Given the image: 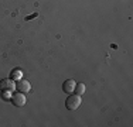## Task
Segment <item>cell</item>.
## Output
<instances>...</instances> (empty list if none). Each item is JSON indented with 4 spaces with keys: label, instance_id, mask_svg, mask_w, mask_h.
<instances>
[{
    "label": "cell",
    "instance_id": "cell-2",
    "mask_svg": "<svg viewBox=\"0 0 133 127\" xmlns=\"http://www.w3.org/2000/svg\"><path fill=\"white\" fill-rule=\"evenodd\" d=\"M10 100H11V103H13L14 106H17V107H23L24 104H26V102H27L23 92H16V93H13Z\"/></svg>",
    "mask_w": 133,
    "mask_h": 127
},
{
    "label": "cell",
    "instance_id": "cell-1",
    "mask_svg": "<svg viewBox=\"0 0 133 127\" xmlns=\"http://www.w3.org/2000/svg\"><path fill=\"white\" fill-rule=\"evenodd\" d=\"M81 103H82V99H81V96L79 95H71V96H68V99L65 100V107L68 110H77L78 107L81 106Z\"/></svg>",
    "mask_w": 133,
    "mask_h": 127
},
{
    "label": "cell",
    "instance_id": "cell-3",
    "mask_svg": "<svg viewBox=\"0 0 133 127\" xmlns=\"http://www.w3.org/2000/svg\"><path fill=\"white\" fill-rule=\"evenodd\" d=\"M14 89H16V85H14L13 79H2L0 81V90L13 92Z\"/></svg>",
    "mask_w": 133,
    "mask_h": 127
},
{
    "label": "cell",
    "instance_id": "cell-7",
    "mask_svg": "<svg viewBox=\"0 0 133 127\" xmlns=\"http://www.w3.org/2000/svg\"><path fill=\"white\" fill-rule=\"evenodd\" d=\"M75 93H77V95H79V96H81V95H84L85 93V85L84 83H77V86H75Z\"/></svg>",
    "mask_w": 133,
    "mask_h": 127
},
{
    "label": "cell",
    "instance_id": "cell-6",
    "mask_svg": "<svg viewBox=\"0 0 133 127\" xmlns=\"http://www.w3.org/2000/svg\"><path fill=\"white\" fill-rule=\"evenodd\" d=\"M21 78H23V72H21V69L14 68L13 71H11V74H10V79H13V81H20Z\"/></svg>",
    "mask_w": 133,
    "mask_h": 127
},
{
    "label": "cell",
    "instance_id": "cell-8",
    "mask_svg": "<svg viewBox=\"0 0 133 127\" xmlns=\"http://www.w3.org/2000/svg\"><path fill=\"white\" fill-rule=\"evenodd\" d=\"M2 97L4 100H9L11 99V92H7V90H2Z\"/></svg>",
    "mask_w": 133,
    "mask_h": 127
},
{
    "label": "cell",
    "instance_id": "cell-5",
    "mask_svg": "<svg viewBox=\"0 0 133 127\" xmlns=\"http://www.w3.org/2000/svg\"><path fill=\"white\" fill-rule=\"evenodd\" d=\"M75 86H77V82H75L74 79H66L64 83H62V90H64L65 93H74Z\"/></svg>",
    "mask_w": 133,
    "mask_h": 127
},
{
    "label": "cell",
    "instance_id": "cell-4",
    "mask_svg": "<svg viewBox=\"0 0 133 127\" xmlns=\"http://www.w3.org/2000/svg\"><path fill=\"white\" fill-rule=\"evenodd\" d=\"M16 88H17V90L23 92V93H27V92L31 90V83L27 81V79H23V78H21L20 81H17Z\"/></svg>",
    "mask_w": 133,
    "mask_h": 127
}]
</instances>
